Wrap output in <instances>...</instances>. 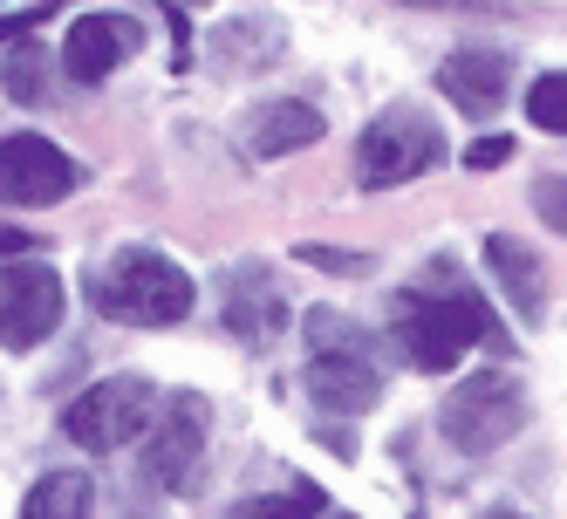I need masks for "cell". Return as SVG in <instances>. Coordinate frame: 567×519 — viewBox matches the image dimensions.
Instances as JSON below:
<instances>
[{
  "instance_id": "cell-26",
  "label": "cell",
  "mask_w": 567,
  "mask_h": 519,
  "mask_svg": "<svg viewBox=\"0 0 567 519\" xmlns=\"http://www.w3.org/2000/svg\"><path fill=\"white\" fill-rule=\"evenodd\" d=\"M336 519H349V512H336Z\"/></svg>"
},
{
  "instance_id": "cell-2",
  "label": "cell",
  "mask_w": 567,
  "mask_h": 519,
  "mask_svg": "<svg viewBox=\"0 0 567 519\" xmlns=\"http://www.w3.org/2000/svg\"><path fill=\"white\" fill-rule=\"evenodd\" d=\"M301 335H308V370H301L308 404L321 417H370L377 396H383V370L370 355V335L355 322H342L336 308H315L301 322Z\"/></svg>"
},
{
  "instance_id": "cell-4",
  "label": "cell",
  "mask_w": 567,
  "mask_h": 519,
  "mask_svg": "<svg viewBox=\"0 0 567 519\" xmlns=\"http://www.w3.org/2000/svg\"><path fill=\"white\" fill-rule=\"evenodd\" d=\"M444 131H437V116L424 103H390L377 110L370 124H362L355 137V185L362 191H396V185H417L424 172L444 165Z\"/></svg>"
},
{
  "instance_id": "cell-7",
  "label": "cell",
  "mask_w": 567,
  "mask_h": 519,
  "mask_svg": "<svg viewBox=\"0 0 567 519\" xmlns=\"http://www.w3.org/2000/svg\"><path fill=\"white\" fill-rule=\"evenodd\" d=\"M69 314V288L49 260H0V349H42Z\"/></svg>"
},
{
  "instance_id": "cell-3",
  "label": "cell",
  "mask_w": 567,
  "mask_h": 519,
  "mask_svg": "<svg viewBox=\"0 0 567 519\" xmlns=\"http://www.w3.org/2000/svg\"><path fill=\"white\" fill-rule=\"evenodd\" d=\"M96 308L110 314V322H124V329H172L192 314L198 288H192V273L178 260H165L157 247H124L103 273H96Z\"/></svg>"
},
{
  "instance_id": "cell-13",
  "label": "cell",
  "mask_w": 567,
  "mask_h": 519,
  "mask_svg": "<svg viewBox=\"0 0 567 519\" xmlns=\"http://www.w3.org/2000/svg\"><path fill=\"white\" fill-rule=\"evenodd\" d=\"M321 110L301 103V96H274V103H254L247 110V124H239V137H247V150L260 157V165H274V157H288V150H308L321 144Z\"/></svg>"
},
{
  "instance_id": "cell-21",
  "label": "cell",
  "mask_w": 567,
  "mask_h": 519,
  "mask_svg": "<svg viewBox=\"0 0 567 519\" xmlns=\"http://www.w3.org/2000/svg\"><path fill=\"white\" fill-rule=\"evenodd\" d=\"M295 260H308L321 273H370V253H342V247H301Z\"/></svg>"
},
{
  "instance_id": "cell-17",
  "label": "cell",
  "mask_w": 567,
  "mask_h": 519,
  "mask_svg": "<svg viewBox=\"0 0 567 519\" xmlns=\"http://www.w3.org/2000/svg\"><path fill=\"white\" fill-rule=\"evenodd\" d=\"M526 116H534L540 131L567 137V69H547V75H534V90H526Z\"/></svg>"
},
{
  "instance_id": "cell-14",
  "label": "cell",
  "mask_w": 567,
  "mask_h": 519,
  "mask_svg": "<svg viewBox=\"0 0 567 519\" xmlns=\"http://www.w3.org/2000/svg\"><path fill=\"white\" fill-rule=\"evenodd\" d=\"M288 55V28L274 14H233L213 28V69L219 75H260Z\"/></svg>"
},
{
  "instance_id": "cell-12",
  "label": "cell",
  "mask_w": 567,
  "mask_h": 519,
  "mask_svg": "<svg viewBox=\"0 0 567 519\" xmlns=\"http://www.w3.org/2000/svg\"><path fill=\"white\" fill-rule=\"evenodd\" d=\"M288 301H280V281L267 267H233L226 273V329L247 342V349H267L274 335H288Z\"/></svg>"
},
{
  "instance_id": "cell-25",
  "label": "cell",
  "mask_w": 567,
  "mask_h": 519,
  "mask_svg": "<svg viewBox=\"0 0 567 519\" xmlns=\"http://www.w3.org/2000/svg\"><path fill=\"white\" fill-rule=\"evenodd\" d=\"M21 28H28V14H14V21H0V42H14Z\"/></svg>"
},
{
  "instance_id": "cell-10",
  "label": "cell",
  "mask_w": 567,
  "mask_h": 519,
  "mask_svg": "<svg viewBox=\"0 0 567 519\" xmlns=\"http://www.w3.org/2000/svg\"><path fill=\"white\" fill-rule=\"evenodd\" d=\"M137 55V21L131 14H75L62 34V69L75 83H110Z\"/></svg>"
},
{
  "instance_id": "cell-20",
  "label": "cell",
  "mask_w": 567,
  "mask_h": 519,
  "mask_svg": "<svg viewBox=\"0 0 567 519\" xmlns=\"http://www.w3.org/2000/svg\"><path fill=\"white\" fill-rule=\"evenodd\" d=\"M8 90H14L21 103H42V49H21V55L8 62Z\"/></svg>"
},
{
  "instance_id": "cell-6",
  "label": "cell",
  "mask_w": 567,
  "mask_h": 519,
  "mask_svg": "<svg viewBox=\"0 0 567 519\" xmlns=\"http://www.w3.org/2000/svg\"><path fill=\"white\" fill-rule=\"evenodd\" d=\"M157 404H165V396H157L144 376H103V383H90L62 411V437H69V445H83V451H96V458H110V451H124V445H144Z\"/></svg>"
},
{
  "instance_id": "cell-11",
  "label": "cell",
  "mask_w": 567,
  "mask_h": 519,
  "mask_svg": "<svg viewBox=\"0 0 567 519\" xmlns=\"http://www.w3.org/2000/svg\"><path fill=\"white\" fill-rule=\"evenodd\" d=\"M437 90L452 96L465 116H499L506 110V90H513V62L506 49H458V55H444L437 62Z\"/></svg>"
},
{
  "instance_id": "cell-8",
  "label": "cell",
  "mask_w": 567,
  "mask_h": 519,
  "mask_svg": "<svg viewBox=\"0 0 567 519\" xmlns=\"http://www.w3.org/2000/svg\"><path fill=\"white\" fill-rule=\"evenodd\" d=\"M206 430H213V404L198 390H178L157 404L151 430H144V471L157 478L165 492H185L198 458H206Z\"/></svg>"
},
{
  "instance_id": "cell-16",
  "label": "cell",
  "mask_w": 567,
  "mask_h": 519,
  "mask_svg": "<svg viewBox=\"0 0 567 519\" xmlns=\"http://www.w3.org/2000/svg\"><path fill=\"white\" fill-rule=\"evenodd\" d=\"M21 519H96V486L83 471H42L21 499Z\"/></svg>"
},
{
  "instance_id": "cell-22",
  "label": "cell",
  "mask_w": 567,
  "mask_h": 519,
  "mask_svg": "<svg viewBox=\"0 0 567 519\" xmlns=\"http://www.w3.org/2000/svg\"><path fill=\"white\" fill-rule=\"evenodd\" d=\"M506 157H513L506 137H478V144L465 150V165H472V172H493V165H506Z\"/></svg>"
},
{
  "instance_id": "cell-9",
  "label": "cell",
  "mask_w": 567,
  "mask_h": 519,
  "mask_svg": "<svg viewBox=\"0 0 567 519\" xmlns=\"http://www.w3.org/2000/svg\"><path fill=\"white\" fill-rule=\"evenodd\" d=\"M75 157L42 137V131H14L0 137V206H55V198L75 191Z\"/></svg>"
},
{
  "instance_id": "cell-15",
  "label": "cell",
  "mask_w": 567,
  "mask_h": 519,
  "mask_svg": "<svg viewBox=\"0 0 567 519\" xmlns=\"http://www.w3.org/2000/svg\"><path fill=\"white\" fill-rule=\"evenodd\" d=\"M485 267H493V281H499V294L513 301L519 322H540V308H547L540 253L526 247V239H513V232H493V239H485Z\"/></svg>"
},
{
  "instance_id": "cell-23",
  "label": "cell",
  "mask_w": 567,
  "mask_h": 519,
  "mask_svg": "<svg viewBox=\"0 0 567 519\" xmlns=\"http://www.w3.org/2000/svg\"><path fill=\"white\" fill-rule=\"evenodd\" d=\"M42 239H34L28 226H0V260H21V253H34Z\"/></svg>"
},
{
  "instance_id": "cell-1",
  "label": "cell",
  "mask_w": 567,
  "mask_h": 519,
  "mask_svg": "<svg viewBox=\"0 0 567 519\" xmlns=\"http://www.w3.org/2000/svg\"><path fill=\"white\" fill-rule=\"evenodd\" d=\"M396 342L417 370L444 376V370H458L478 342H493V308H485L452 267H431L424 281H411L396 294Z\"/></svg>"
},
{
  "instance_id": "cell-18",
  "label": "cell",
  "mask_w": 567,
  "mask_h": 519,
  "mask_svg": "<svg viewBox=\"0 0 567 519\" xmlns=\"http://www.w3.org/2000/svg\"><path fill=\"white\" fill-rule=\"evenodd\" d=\"M226 519H321V492H315V486H295V492H267V499H247V506H233Z\"/></svg>"
},
{
  "instance_id": "cell-24",
  "label": "cell",
  "mask_w": 567,
  "mask_h": 519,
  "mask_svg": "<svg viewBox=\"0 0 567 519\" xmlns=\"http://www.w3.org/2000/svg\"><path fill=\"white\" fill-rule=\"evenodd\" d=\"M411 8H465V14H506V0H411Z\"/></svg>"
},
{
  "instance_id": "cell-5",
  "label": "cell",
  "mask_w": 567,
  "mask_h": 519,
  "mask_svg": "<svg viewBox=\"0 0 567 519\" xmlns=\"http://www.w3.org/2000/svg\"><path fill=\"white\" fill-rule=\"evenodd\" d=\"M519 424H526V390L513 370H472L437 411L444 445L465 451V458H493L499 445L519 437Z\"/></svg>"
},
{
  "instance_id": "cell-19",
  "label": "cell",
  "mask_w": 567,
  "mask_h": 519,
  "mask_svg": "<svg viewBox=\"0 0 567 519\" xmlns=\"http://www.w3.org/2000/svg\"><path fill=\"white\" fill-rule=\"evenodd\" d=\"M534 212H540V226H554L567 239V172H547L534 185Z\"/></svg>"
}]
</instances>
